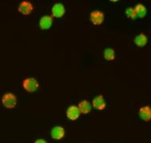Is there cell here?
Instances as JSON below:
<instances>
[{
    "mask_svg": "<svg viewBox=\"0 0 151 143\" xmlns=\"http://www.w3.org/2000/svg\"><path fill=\"white\" fill-rule=\"evenodd\" d=\"M134 8V10H135V12H136L137 18H142L146 15L147 10H146V7H145L143 4L139 3V4H137Z\"/></svg>",
    "mask_w": 151,
    "mask_h": 143,
    "instance_id": "4fadbf2b",
    "label": "cell"
},
{
    "mask_svg": "<svg viewBox=\"0 0 151 143\" xmlns=\"http://www.w3.org/2000/svg\"><path fill=\"white\" fill-rule=\"evenodd\" d=\"M65 129L61 126H54L51 131V136L55 140H61L64 138L65 136Z\"/></svg>",
    "mask_w": 151,
    "mask_h": 143,
    "instance_id": "9c48e42d",
    "label": "cell"
},
{
    "mask_svg": "<svg viewBox=\"0 0 151 143\" xmlns=\"http://www.w3.org/2000/svg\"><path fill=\"white\" fill-rule=\"evenodd\" d=\"M104 57L106 60L111 61L116 58V52L111 48H106L104 51Z\"/></svg>",
    "mask_w": 151,
    "mask_h": 143,
    "instance_id": "5bb4252c",
    "label": "cell"
},
{
    "mask_svg": "<svg viewBox=\"0 0 151 143\" xmlns=\"http://www.w3.org/2000/svg\"><path fill=\"white\" fill-rule=\"evenodd\" d=\"M17 10L23 15H29L33 10V5L29 1H22L18 6Z\"/></svg>",
    "mask_w": 151,
    "mask_h": 143,
    "instance_id": "5b68a950",
    "label": "cell"
},
{
    "mask_svg": "<svg viewBox=\"0 0 151 143\" xmlns=\"http://www.w3.org/2000/svg\"><path fill=\"white\" fill-rule=\"evenodd\" d=\"M80 113L83 115L89 114L92 110V104L88 100H82L78 105Z\"/></svg>",
    "mask_w": 151,
    "mask_h": 143,
    "instance_id": "8fae6325",
    "label": "cell"
},
{
    "mask_svg": "<svg viewBox=\"0 0 151 143\" xmlns=\"http://www.w3.org/2000/svg\"><path fill=\"white\" fill-rule=\"evenodd\" d=\"M139 118L144 122L151 120V107L150 106H143L139 110Z\"/></svg>",
    "mask_w": 151,
    "mask_h": 143,
    "instance_id": "30bf717a",
    "label": "cell"
},
{
    "mask_svg": "<svg viewBox=\"0 0 151 143\" xmlns=\"http://www.w3.org/2000/svg\"><path fill=\"white\" fill-rule=\"evenodd\" d=\"M34 143H47V141L45 140V139H42V138H39L37 140L35 141Z\"/></svg>",
    "mask_w": 151,
    "mask_h": 143,
    "instance_id": "2e32d148",
    "label": "cell"
},
{
    "mask_svg": "<svg viewBox=\"0 0 151 143\" xmlns=\"http://www.w3.org/2000/svg\"><path fill=\"white\" fill-rule=\"evenodd\" d=\"M89 20L94 25H101L104 21V14L101 10H93L89 15Z\"/></svg>",
    "mask_w": 151,
    "mask_h": 143,
    "instance_id": "3957f363",
    "label": "cell"
},
{
    "mask_svg": "<svg viewBox=\"0 0 151 143\" xmlns=\"http://www.w3.org/2000/svg\"><path fill=\"white\" fill-rule=\"evenodd\" d=\"M65 7L61 3H56L52 8V18H60L65 15Z\"/></svg>",
    "mask_w": 151,
    "mask_h": 143,
    "instance_id": "277c9868",
    "label": "cell"
},
{
    "mask_svg": "<svg viewBox=\"0 0 151 143\" xmlns=\"http://www.w3.org/2000/svg\"><path fill=\"white\" fill-rule=\"evenodd\" d=\"M125 14H126L127 17L131 19H135L137 18L136 12H135L134 7L127 8L125 10Z\"/></svg>",
    "mask_w": 151,
    "mask_h": 143,
    "instance_id": "9a60e30c",
    "label": "cell"
},
{
    "mask_svg": "<svg viewBox=\"0 0 151 143\" xmlns=\"http://www.w3.org/2000/svg\"><path fill=\"white\" fill-rule=\"evenodd\" d=\"M52 23H53V18L52 16L50 15H44L41 17L39 22V25L40 28L43 30H49L52 27Z\"/></svg>",
    "mask_w": 151,
    "mask_h": 143,
    "instance_id": "ba28073f",
    "label": "cell"
},
{
    "mask_svg": "<svg viewBox=\"0 0 151 143\" xmlns=\"http://www.w3.org/2000/svg\"><path fill=\"white\" fill-rule=\"evenodd\" d=\"M2 103L7 109H13L17 106V99L13 93L8 92L3 95L2 97Z\"/></svg>",
    "mask_w": 151,
    "mask_h": 143,
    "instance_id": "7a4b0ae2",
    "label": "cell"
},
{
    "mask_svg": "<svg viewBox=\"0 0 151 143\" xmlns=\"http://www.w3.org/2000/svg\"><path fill=\"white\" fill-rule=\"evenodd\" d=\"M22 87L28 92L33 93L39 89L40 83L37 79L33 77H28L23 80Z\"/></svg>",
    "mask_w": 151,
    "mask_h": 143,
    "instance_id": "6da1fadb",
    "label": "cell"
},
{
    "mask_svg": "<svg viewBox=\"0 0 151 143\" xmlns=\"http://www.w3.org/2000/svg\"><path fill=\"white\" fill-rule=\"evenodd\" d=\"M92 106L94 109H96L97 110H104V108L106 107L107 103L106 101L104 99V96L102 95H99L96 96L95 98L93 99L92 102Z\"/></svg>",
    "mask_w": 151,
    "mask_h": 143,
    "instance_id": "8992f818",
    "label": "cell"
},
{
    "mask_svg": "<svg viewBox=\"0 0 151 143\" xmlns=\"http://www.w3.org/2000/svg\"><path fill=\"white\" fill-rule=\"evenodd\" d=\"M81 115L78 106L70 105L67 110V117L68 119L71 121L77 120Z\"/></svg>",
    "mask_w": 151,
    "mask_h": 143,
    "instance_id": "52a82bcc",
    "label": "cell"
},
{
    "mask_svg": "<svg viewBox=\"0 0 151 143\" xmlns=\"http://www.w3.org/2000/svg\"><path fill=\"white\" fill-rule=\"evenodd\" d=\"M134 42L138 47H144L148 42V38L144 33H139L134 38Z\"/></svg>",
    "mask_w": 151,
    "mask_h": 143,
    "instance_id": "7c38bea8",
    "label": "cell"
}]
</instances>
